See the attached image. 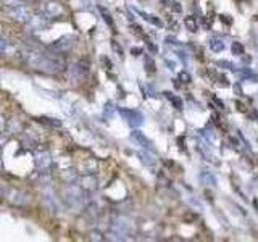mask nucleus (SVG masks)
I'll return each instance as SVG.
<instances>
[{
    "label": "nucleus",
    "mask_w": 258,
    "mask_h": 242,
    "mask_svg": "<svg viewBox=\"0 0 258 242\" xmlns=\"http://www.w3.org/2000/svg\"><path fill=\"white\" fill-rule=\"evenodd\" d=\"M131 52H132V55L138 57V55H140V54H142V49H132Z\"/></svg>",
    "instance_id": "7c9ffc66"
},
{
    "label": "nucleus",
    "mask_w": 258,
    "mask_h": 242,
    "mask_svg": "<svg viewBox=\"0 0 258 242\" xmlns=\"http://www.w3.org/2000/svg\"><path fill=\"white\" fill-rule=\"evenodd\" d=\"M5 7H16V5H24L26 0H0Z\"/></svg>",
    "instance_id": "6ab92c4d"
},
{
    "label": "nucleus",
    "mask_w": 258,
    "mask_h": 242,
    "mask_svg": "<svg viewBox=\"0 0 258 242\" xmlns=\"http://www.w3.org/2000/svg\"><path fill=\"white\" fill-rule=\"evenodd\" d=\"M73 39L71 38H62L58 39L56 42H54V49H55V52H64V50H68L71 46H73V42H71Z\"/></svg>",
    "instance_id": "423d86ee"
},
{
    "label": "nucleus",
    "mask_w": 258,
    "mask_h": 242,
    "mask_svg": "<svg viewBox=\"0 0 258 242\" xmlns=\"http://www.w3.org/2000/svg\"><path fill=\"white\" fill-rule=\"evenodd\" d=\"M236 107H238L239 112H242V113H247V107L244 105V104H240V102H236Z\"/></svg>",
    "instance_id": "cd10ccee"
},
{
    "label": "nucleus",
    "mask_w": 258,
    "mask_h": 242,
    "mask_svg": "<svg viewBox=\"0 0 258 242\" xmlns=\"http://www.w3.org/2000/svg\"><path fill=\"white\" fill-rule=\"evenodd\" d=\"M74 68H76V71L80 73L81 76H86L89 73V65L86 63V62H78L76 65H74Z\"/></svg>",
    "instance_id": "2eb2a0df"
},
{
    "label": "nucleus",
    "mask_w": 258,
    "mask_h": 242,
    "mask_svg": "<svg viewBox=\"0 0 258 242\" xmlns=\"http://www.w3.org/2000/svg\"><path fill=\"white\" fill-rule=\"evenodd\" d=\"M112 49H113V52L116 54L120 58H123L124 52H123V49H121V46H118V42H116V41H112Z\"/></svg>",
    "instance_id": "aec40b11"
},
{
    "label": "nucleus",
    "mask_w": 258,
    "mask_h": 242,
    "mask_svg": "<svg viewBox=\"0 0 258 242\" xmlns=\"http://www.w3.org/2000/svg\"><path fill=\"white\" fill-rule=\"evenodd\" d=\"M121 116L126 120V123L129 124L131 128H139L142 123H144V116H142L138 110H128V108H121L120 110Z\"/></svg>",
    "instance_id": "20e7f679"
},
{
    "label": "nucleus",
    "mask_w": 258,
    "mask_h": 242,
    "mask_svg": "<svg viewBox=\"0 0 258 242\" xmlns=\"http://www.w3.org/2000/svg\"><path fill=\"white\" fill-rule=\"evenodd\" d=\"M238 75L244 79H252L254 83H258V76L255 75V73H252L248 68H242L240 71H238Z\"/></svg>",
    "instance_id": "ddd939ff"
},
{
    "label": "nucleus",
    "mask_w": 258,
    "mask_h": 242,
    "mask_svg": "<svg viewBox=\"0 0 258 242\" xmlns=\"http://www.w3.org/2000/svg\"><path fill=\"white\" fill-rule=\"evenodd\" d=\"M166 42L171 44V46H179V41L176 38H171V36H168V38H166Z\"/></svg>",
    "instance_id": "c85d7f7f"
},
{
    "label": "nucleus",
    "mask_w": 258,
    "mask_h": 242,
    "mask_svg": "<svg viewBox=\"0 0 258 242\" xmlns=\"http://www.w3.org/2000/svg\"><path fill=\"white\" fill-rule=\"evenodd\" d=\"M216 67H224V68H232V63H231V62H224V60H220V62H216Z\"/></svg>",
    "instance_id": "393cba45"
},
{
    "label": "nucleus",
    "mask_w": 258,
    "mask_h": 242,
    "mask_svg": "<svg viewBox=\"0 0 258 242\" xmlns=\"http://www.w3.org/2000/svg\"><path fill=\"white\" fill-rule=\"evenodd\" d=\"M4 126H5V120L0 118V131H4Z\"/></svg>",
    "instance_id": "72a5a7b5"
},
{
    "label": "nucleus",
    "mask_w": 258,
    "mask_h": 242,
    "mask_svg": "<svg viewBox=\"0 0 258 242\" xmlns=\"http://www.w3.org/2000/svg\"><path fill=\"white\" fill-rule=\"evenodd\" d=\"M102 63L106 67V70H112V68H113V63H112L106 57H102Z\"/></svg>",
    "instance_id": "bb28decb"
},
{
    "label": "nucleus",
    "mask_w": 258,
    "mask_h": 242,
    "mask_svg": "<svg viewBox=\"0 0 258 242\" xmlns=\"http://www.w3.org/2000/svg\"><path fill=\"white\" fill-rule=\"evenodd\" d=\"M200 181L206 186H216V178H214V174L208 170L200 171Z\"/></svg>",
    "instance_id": "0eeeda50"
},
{
    "label": "nucleus",
    "mask_w": 258,
    "mask_h": 242,
    "mask_svg": "<svg viewBox=\"0 0 258 242\" xmlns=\"http://www.w3.org/2000/svg\"><path fill=\"white\" fill-rule=\"evenodd\" d=\"M6 46H8V44H6V41L0 38V52H5V50H6Z\"/></svg>",
    "instance_id": "c756f323"
},
{
    "label": "nucleus",
    "mask_w": 258,
    "mask_h": 242,
    "mask_svg": "<svg viewBox=\"0 0 258 242\" xmlns=\"http://www.w3.org/2000/svg\"><path fill=\"white\" fill-rule=\"evenodd\" d=\"M197 219H198V215L192 213V211H189V213H186V215H184V221L192 223V221H197Z\"/></svg>",
    "instance_id": "5701e85b"
},
{
    "label": "nucleus",
    "mask_w": 258,
    "mask_h": 242,
    "mask_svg": "<svg viewBox=\"0 0 258 242\" xmlns=\"http://www.w3.org/2000/svg\"><path fill=\"white\" fill-rule=\"evenodd\" d=\"M220 18H221V21H223L224 25H232V18L229 17V15H221Z\"/></svg>",
    "instance_id": "b1692460"
},
{
    "label": "nucleus",
    "mask_w": 258,
    "mask_h": 242,
    "mask_svg": "<svg viewBox=\"0 0 258 242\" xmlns=\"http://www.w3.org/2000/svg\"><path fill=\"white\" fill-rule=\"evenodd\" d=\"M63 13V9L58 2H55V0H47L40 5V17L44 20H54V18H58L62 17Z\"/></svg>",
    "instance_id": "7ed1b4c3"
},
{
    "label": "nucleus",
    "mask_w": 258,
    "mask_h": 242,
    "mask_svg": "<svg viewBox=\"0 0 258 242\" xmlns=\"http://www.w3.org/2000/svg\"><path fill=\"white\" fill-rule=\"evenodd\" d=\"M131 139L132 141L138 144V145H140V147H144V149H147V150H154V147H152V141H150V139L142 133V131H139V129H134L132 133H131Z\"/></svg>",
    "instance_id": "39448f33"
},
{
    "label": "nucleus",
    "mask_w": 258,
    "mask_h": 242,
    "mask_svg": "<svg viewBox=\"0 0 258 242\" xmlns=\"http://www.w3.org/2000/svg\"><path fill=\"white\" fill-rule=\"evenodd\" d=\"M24 60L28 65L36 70H40L44 73H50V75H55V73H62L64 70V63L60 60L58 57H55L54 54L40 52V50H26Z\"/></svg>",
    "instance_id": "f257e3e1"
},
{
    "label": "nucleus",
    "mask_w": 258,
    "mask_h": 242,
    "mask_svg": "<svg viewBox=\"0 0 258 242\" xmlns=\"http://www.w3.org/2000/svg\"><path fill=\"white\" fill-rule=\"evenodd\" d=\"M40 123L47 124V126H52V128H60L62 123L58 120H54V118H47V116H42V118H39Z\"/></svg>",
    "instance_id": "dca6fc26"
},
{
    "label": "nucleus",
    "mask_w": 258,
    "mask_h": 242,
    "mask_svg": "<svg viewBox=\"0 0 258 242\" xmlns=\"http://www.w3.org/2000/svg\"><path fill=\"white\" fill-rule=\"evenodd\" d=\"M146 67H147V71H148V73H155V63H154L152 60H147Z\"/></svg>",
    "instance_id": "a878e982"
},
{
    "label": "nucleus",
    "mask_w": 258,
    "mask_h": 242,
    "mask_svg": "<svg viewBox=\"0 0 258 242\" xmlns=\"http://www.w3.org/2000/svg\"><path fill=\"white\" fill-rule=\"evenodd\" d=\"M139 155H140V160L144 161L146 165H154V163H155V160H154L152 157H150L148 153H144V152H140Z\"/></svg>",
    "instance_id": "412c9836"
},
{
    "label": "nucleus",
    "mask_w": 258,
    "mask_h": 242,
    "mask_svg": "<svg viewBox=\"0 0 258 242\" xmlns=\"http://www.w3.org/2000/svg\"><path fill=\"white\" fill-rule=\"evenodd\" d=\"M38 165H39V166L42 165V166H44V168L50 165V157H48V153H47V152L40 153V155L38 157Z\"/></svg>",
    "instance_id": "a211bd4d"
},
{
    "label": "nucleus",
    "mask_w": 258,
    "mask_h": 242,
    "mask_svg": "<svg viewBox=\"0 0 258 242\" xmlns=\"http://www.w3.org/2000/svg\"><path fill=\"white\" fill-rule=\"evenodd\" d=\"M138 13L140 15L142 18H144L146 21H148L150 25H154V26H156V28H163V21L160 20V18H156V17H154V15H148V13H144V12H140V10H138Z\"/></svg>",
    "instance_id": "6e6552de"
},
{
    "label": "nucleus",
    "mask_w": 258,
    "mask_h": 242,
    "mask_svg": "<svg viewBox=\"0 0 258 242\" xmlns=\"http://www.w3.org/2000/svg\"><path fill=\"white\" fill-rule=\"evenodd\" d=\"M97 10L100 12V15H102V18H104V21L106 25H108L110 28H114V21H113V18H112V15H110V12L105 9V7H102V5H98L97 7Z\"/></svg>",
    "instance_id": "1a4fd4ad"
},
{
    "label": "nucleus",
    "mask_w": 258,
    "mask_h": 242,
    "mask_svg": "<svg viewBox=\"0 0 258 242\" xmlns=\"http://www.w3.org/2000/svg\"><path fill=\"white\" fill-rule=\"evenodd\" d=\"M170 7H171V12H174V13H182V5L179 4V2H171Z\"/></svg>",
    "instance_id": "4be33fe9"
},
{
    "label": "nucleus",
    "mask_w": 258,
    "mask_h": 242,
    "mask_svg": "<svg viewBox=\"0 0 258 242\" xmlns=\"http://www.w3.org/2000/svg\"><path fill=\"white\" fill-rule=\"evenodd\" d=\"M178 81H179L181 84H190V83H192V78H190V75H189L188 71H181V73L178 75Z\"/></svg>",
    "instance_id": "f3484780"
},
{
    "label": "nucleus",
    "mask_w": 258,
    "mask_h": 242,
    "mask_svg": "<svg viewBox=\"0 0 258 242\" xmlns=\"http://www.w3.org/2000/svg\"><path fill=\"white\" fill-rule=\"evenodd\" d=\"M6 15L20 23H31L32 20V12L30 10V7L26 5H16V7H8L6 9Z\"/></svg>",
    "instance_id": "f03ea898"
},
{
    "label": "nucleus",
    "mask_w": 258,
    "mask_h": 242,
    "mask_svg": "<svg viewBox=\"0 0 258 242\" xmlns=\"http://www.w3.org/2000/svg\"><path fill=\"white\" fill-rule=\"evenodd\" d=\"M132 28H134V31H136V33H139V34H142V28H140V26H138V25H134Z\"/></svg>",
    "instance_id": "473e14b6"
},
{
    "label": "nucleus",
    "mask_w": 258,
    "mask_h": 242,
    "mask_svg": "<svg viewBox=\"0 0 258 242\" xmlns=\"http://www.w3.org/2000/svg\"><path fill=\"white\" fill-rule=\"evenodd\" d=\"M234 89H236V92H238V95H242V87H240L239 84H236Z\"/></svg>",
    "instance_id": "2f4dec72"
},
{
    "label": "nucleus",
    "mask_w": 258,
    "mask_h": 242,
    "mask_svg": "<svg viewBox=\"0 0 258 242\" xmlns=\"http://www.w3.org/2000/svg\"><path fill=\"white\" fill-rule=\"evenodd\" d=\"M184 25H186V28H188L190 33H197L198 31V23H197L196 17H192V15H190V17H186Z\"/></svg>",
    "instance_id": "9b49d317"
},
{
    "label": "nucleus",
    "mask_w": 258,
    "mask_h": 242,
    "mask_svg": "<svg viewBox=\"0 0 258 242\" xmlns=\"http://www.w3.org/2000/svg\"><path fill=\"white\" fill-rule=\"evenodd\" d=\"M210 49H212V52H214V54L223 52V50H224V42L221 41V39H218V38H213L210 41Z\"/></svg>",
    "instance_id": "9d476101"
},
{
    "label": "nucleus",
    "mask_w": 258,
    "mask_h": 242,
    "mask_svg": "<svg viewBox=\"0 0 258 242\" xmlns=\"http://www.w3.org/2000/svg\"><path fill=\"white\" fill-rule=\"evenodd\" d=\"M164 95H166V97L171 100V104L174 105V108H178V110H182L184 108V104H182L181 97H178V95H173L171 92H164Z\"/></svg>",
    "instance_id": "f8f14e48"
},
{
    "label": "nucleus",
    "mask_w": 258,
    "mask_h": 242,
    "mask_svg": "<svg viewBox=\"0 0 258 242\" xmlns=\"http://www.w3.org/2000/svg\"><path fill=\"white\" fill-rule=\"evenodd\" d=\"M231 52L236 57H240V55H244V52H246V49H244V46L240 42H232L231 44Z\"/></svg>",
    "instance_id": "4468645a"
}]
</instances>
